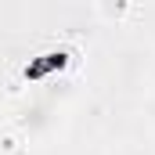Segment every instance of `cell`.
Listing matches in <instances>:
<instances>
[{"label": "cell", "instance_id": "2", "mask_svg": "<svg viewBox=\"0 0 155 155\" xmlns=\"http://www.w3.org/2000/svg\"><path fill=\"white\" fill-rule=\"evenodd\" d=\"M116 155H148V152H141V148H123V152H116Z\"/></svg>", "mask_w": 155, "mask_h": 155}, {"label": "cell", "instance_id": "1", "mask_svg": "<svg viewBox=\"0 0 155 155\" xmlns=\"http://www.w3.org/2000/svg\"><path fill=\"white\" fill-rule=\"evenodd\" d=\"M94 11L101 15V18H112V22H123V18H130L137 7H130V4H94Z\"/></svg>", "mask_w": 155, "mask_h": 155}, {"label": "cell", "instance_id": "3", "mask_svg": "<svg viewBox=\"0 0 155 155\" xmlns=\"http://www.w3.org/2000/svg\"><path fill=\"white\" fill-rule=\"evenodd\" d=\"M148 112H152V123H155V101H152V105H148Z\"/></svg>", "mask_w": 155, "mask_h": 155}, {"label": "cell", "instance_id": "4", "mask_svg": "<svg viewBox=\"0 0 155 155\" xmlns=\"http://www.w3.org/2000/svg\"><path fill=\"white\" fill-rule=\"evenodd\" d=\"M152 83H155V72H152Z\"/></svg>", "mask_w": 155, "mask_h": 155}]
</instances>
